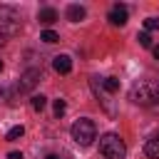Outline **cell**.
Wrapping results in <instances>:
<instances>
[{"label": "cell", "instance_id": "cell-1", "mask_svg": "<svg viewBox=\"0 0 159 159\" xmlns=\"http://www.w3.org/2000/svg\"><path fill=\"white\" fill-rule=\"evenodd\" d=\"M99 154L104 159H124L127 157V147H124V142H122L119 134L107 132V134L99 137Z\"/></svg>", "mask_w": 159, "mask_h": 159}, {"label": "cell", "instance_id": "cell-2", "mask_svg": "<svg viewBox=\"0 0 159 159\" xmlns=\"http://www.w3.org/2000/svg\"><path fill=\"white\" fill-rule=\"evenodd\" d=\"M129 99H132L134 104L149 107V104H154V102L159 99V84L142 80V82H137V84L132 87V92H129Z\"/></svg>", "mask_w": 159, "mask_h": 159}, {"label": "cell", "instance_id": "cell-3", "mask_svg": "<svg viewBox=\"0 0 159 159\" xmlns=\"http://www.w3.org/2000/svg\"><path fill=\"white\" fill-rule=\"evenodd\" d=\"M72 139L80 144V147H89L94 139H97V127L92 119H77L72 124Z\"/></svg>", "mask_w": 159, "mask_h": 159}, {"label": "cell", "instance_id": "cell-4", "mask_svg": "<svg viewBox=\"0 0 159 159\" xmlns=\"http://www.w3.org/2000/svg\"><path fill=\"white\" fill-rule=\"evenodd\" d=\"M17 30H20V15H17V10L10 7V5H0V32L5 37H10Z\"/></svg>", "mask_w": 159, "mask_h": 159}, {"label": "cell", "instance_id": "cell-5", "mask_svg": "<svg viewBox=\"0 0 159 159\" xmlns=\"http://www.w3.org/2000/svg\"><path fill=\"white\" fill-rule=\"evenodd\" d=\"M37 80H42V72H40V70H27V72L20 77L17 89H20V92H27V89H32V87L37 84Z\"/></svg>", "mask_w": 159, "mask_h": 159}, {"label": "cell", "instance_id": "cell-6", "mask_svg": "<svg viewBox=\"0 0 159 159\" xmlns=\"http://www.w3.org/2000/svg\"><path fill=\"white\" fill-rule=\"evenodd\" d=\"M127 17H129V12H127V7L124 5H112V10H109V22L112 25H117V27H122V25H127Z\"/></svg>", "mask_w": 159, "mask_h": 159}, {"label": "cell", "instance_id": "cell-7", "mask_svg": "<svg viewBox=\"0 0 159 159\" xmlns=\"http://www.w3.org/2000/svg\"><path fill=\"white\" fill-rule=\"evenodd\" d=\"M144 154H147L149 159H159V129L147 139V144H144Z\"/></svg>", "mask_w": 159, "mask_h": 159}, {"label": "cell", "instance_id": "cell-8", "mask_svg": "<svg viewBox=\"0 0 159 159\" xmlns=\"http://www.w3.org/2000/svg\"><path fill=\"white\" fill-rule=\"evenodd\" d=\"M52 67H55V72L67 75V72L72 70V60H70V55H57V57L52 60Z\"/></svg>", "mask_w": 159, "mask_h": 159}, {"label": "cell", "instance_id": "cell-9", "mask_svg": "<svg viewBox=\"0 0 159 159\" xmlns=\"http://www.w3.org/2000/svg\"><path fill=\"white\" fill-rule=\"evenodd\" d=\"M94 84V82H92ZM97 87V84H94ZM97 89H102V92H107V94H114L117 89H119V80L117 77H104V80H99V87Z\"/></svg>", "mask_w": 159, "mask_h": 159}, {"label": "cell", "instance_id": "cell-10", "mask_svg": "<svg viewBox=\"0 0 159 159\" xmlns=\"http://www.w3.org/2000/svg\"><path fill=\"white\" fill-rule=\"evenodd\" d=\"M37 20H40L42 25H52V22L57 20V10H55V7H42V10L37 12Z\"/></svg>", "mask_w": 159, "mask_h": 159}, {"label": "cell", "instance_id": "cell-11", "mask_svg": "<svg viewBox=\"0 0 159 159\" xmlns=\"http://www.w3.org/2000/svg\"><path fill=\"white\" fill-rule=\"evenodd\" d=\"M84 15H87V12H84L82 5H70V7H67V20H70V22H80V20H84Z\"/></svg>", "mask_w": 159, "mask_h": 159}, {"label": "cell", "instance_id": "cell-12", "mask_svg": "<svg viewBox=\"0 0 159 159\" xmlns=\"http://www.w3.org/2000/svg\"><path fill=\"white\" fill-rule=\"evenodd\" d=\"M30 104H32V109H35V112H42V109H45V104H47V99H45L42 94H32Z\"/></svg>", "mask_w": 159, "mask_h": 159}, {"label": "cell", "instance_id": "cell-13", "mask_svg": "<svg viewBox=\"0 0 159 159\" xmlns=\"http://www.w3.org/2000/svg\"><path fill=\"white\" fill-rule=\"evenodd\" d=\"M22 134H25V129H22V124H20V127H12V129L7 132V137H5V139H7V142H15V139H20Z\"/></svg>", "mask_w": 159, "mask_h": 159}, {"label": "cell", "instance_id": "cell-14", "mask_svg": "<svg viewBox=\"0 0 159 159\" xmlns=\"http://www.w3.org/2000/svg\"><path fill=\"white\" fill-rule=\"evenodd\" d=\"M40 40H45V42H50V45H52V42H57V40H60V35H57L55 30H45V32L40 35Z\"/></svg>", "mask_w": 159, "mask_h": 159}, {"label": "cell", "instance_id": "cell-15", "mask_svg": "<svg viewBox=\"0 0 159 159\" xmlns=\"http://www.w3.org/2000/svg\"><path fill=\"white\" fill-rule=\"evenodd\" d=\"M137 40H139V45H142V47H152V35H149V32H139V35H137Z\"/></svg>", "mask_w": 159, "mask_h": 159}, {"label": "cell", "instance_id": "cell-16", "mask_svg": "<svg viewBox=\"0 0 159 159\" xmlns=\"http://www.w3.org/2000/svg\"><path fill=\"white\" fill-rule=\"evenodd\" d=\"M144 27L147 30H159V17H147L144 20Z\"/></svg>", "mask_w": 159, "mask_h": 159}, {"label": "cell", "instance_id": "cell-17", "mask_svg": "<svg viewBox=\"0 0 159 159\" xmlns=\"http://www.w3.org/2000/svg\"><path fill=\"white\" fill-rule=\"evenodd\" d=\"M65 109H67L65 99H57V102H55V114H57V117H62V114H65Z\"/></svg>", "mask_w": 159, "mask_h": 159}, {"label": "cell", "instance_id": "cell-18", "mask_svg": "<svg viewBox=\"0 0 159 159\" xmlns=\"http://www.w3.org/2000/svg\"><path fill=\"white\" fill-rule=\"evenodd\" d=\"M7 159H22V154H20V152H10V154H7Z\"/></svg>", "mask_w": 159, "mask_h": 159}, {"label": "cell", "instance_id": "cell-19", "mask_svg": "<svg viewBox=\"0 0 159 159\" xmlns=\"http://www.w3.org/2000/svg\"><path fill=\"white\" fill-rule=\"evenodd\" d=\"M152 52H154V57L159 60V45H154V47H152Z\"/></svg>", "mask_w": 159, "mask_h": 159}, {"label": "cell", "instance_id": "cell-20", "mask_svg": "<svg viewBox=\"0 0 159 159\" xmlns=\"http://www.w3.org/2000/svg\"><path fill=\"white\" fill-rule=\"evenodd\" d=\"M5 40H7V37H5L2 32H0V45H5Z\"/></svg>", "mask_w": 159, "mask_h": 159}, {"label": "cell", "instance_id": "cell-21", "mask_svg": "<svg viewBox=\"0 0 159 159\" xmlns=\"http://www.w3.org/2000/svg\"><path fill=\"white\" fill-rule=\"evenodd\" d=\"M45 159H60V157H57V154H47Z\"/></svg>", "mask_w": 159, "mask_h": 159}, {"label": "cell", "instance_id": "cell-22", "mask_svg": "<svg viewBox=\"0 0 159 159\" xmlns=\"http://www.w3.org/2000/svg\"><path fill=\"white\" fill-rule=\"evenodd\" d=\"M0 72H2V62H0Z\"/></svg>", "mask_w": 159, "mask_h": 159}]
</instances>
